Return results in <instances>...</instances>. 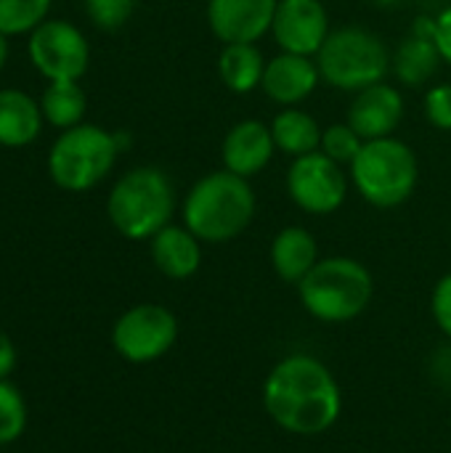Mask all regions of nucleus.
Returning <instances> with one entry per match:
<instances>
[{
  "mask_svg": "<svg viewBox=\"0 0 451 453\" xmlns=\"http://www.w3.org/2000/svg\"><path fill=\"white\" fill-rule=\"evenodd\" d=\"M362 146H364V138L348 122H335V125L324 127L319 151L327 154L330 159H335L338 165H348L351 167V162L359 157Z\"/></svg>",
  "mask_w": 451,
  "mask_h": 453,
  "instance_id": "393cba45",
  "label": "nucleus"
},
{
  "mask_svg": "<svg viewBox=\"0 0 451 453\" xmlns=\"http://www.w3.org/2000/svg\"><path fill=\"white\" fill-rule=\"evenodd\" d=\"M152 263L173 281L191 279L202 265V242L186 226H165L152 236Z\"/></svg>",
  "mask_w": 451,
  "mask_h": 453,
  "instance_id": "f3484780",
  "label": "nucleus"
},
{
  "mask_svg": "<svg viewBox=\"0 0 451 453\" xmlns=\"http://www.w3.org/2000/svg\"><path fill=\"white\" fill-rule=\"evenodd\" d=\"M377 5H383V8H393V5H399L401 0H375Z\"/></svg>",
  "mask_w": 451,
  "mask_h": 453,
  "instance_id": "2f4dec72",
  "label": "nucleus"
},
{
  "mask_svg": "<svg viewBox=\"0 0 451 453\" xmlns=\"http://www.w3.org/2000/svg\"><path fill=\"white\" fill-rule=\"evenodd\" d=\"M287 194L308 215H332L346 204L348 178L343 165L322 151L292 159L287 170Z\"/></svg>",
  "mask_w": 451,
  "mask_h": 453,
  "instance_id": "9d476101",
  "label": "nucleus"
},
{
  "mask_svg": "<svg viewBox=\"0 0 451 453\" xmlns=\"http://www.w3.org/2000/svg\"><path fill=\"white\" fill-rule=\"evenodd\" d=\"M425 117L433 127L451 130V82L433 85L425 93Z\"/></svg>",
  "mask_w": 451,
  "mask_h": 453,
  "instance_id": "bb28decb",
  "label": "nucleus"
},
{
  "mask_svg": "<svg viewBox=\"0 0 451 453\" xmlns=\"http://www.w3.org/2000/svg\"><path fill=\"white\" fill-rule=\"evenodd\" d=\"M314 58L327 85L346 93H359L388 77L393 56L377 32L348 24L332 29Z\"/></svg>",
  "mask_w": 451,
  "mask_h": 453,
  "instance_id": "423d86ee",
  "label": "nucleus"
},
{
  "mask_svg": "<svg viewBox=\"0 0 451 453\" xmlns=\"http://www.w3.org/2000/svg\"><path fill=\"white\" fill-rule=\"evenodd\" d=\"M431 311H433L436 326H439L447 337H451V273L441 276L439 284L433 287Z\"/></svg>",
  "mask_w": 451,
  "mask_h": 453,
  "instance_id": "cd10ccee",
  "label": "nucleus"
},
{
  "mask_svg": "<svg viewBox=\"0 0 451 453\" xmlns=\"http://www.w3.org/2000/svg\"><path fill=\"white\" fill-rule=\"evenodd\" d=\"M330 32V16L322 0H279L271 35L284 53L316 56Z\"/></svg>",
  "mask_w": 451,
  "mask_h": 453,
  "instance_id": "9b49d317",
  "label": "nucleus"
},
{
  "mask_svg": "<svg viewBox=\"0 0 451 453\" xmlns=\"http://www.w3.org/2000/svg\"><path fill=\"white\" fill-rule=\"evenodd\" d=\"M348 173L364 202L380 210H393L412 199L420 180V162L407 141L388 135L364 141Z\"/></svg>",
  "mask_w": 451,
  "mask_h": 453,
  "instance_id": "39448f33",
  "label": "nucleus"
},
{
  "mask_svg": "<svg viewBox=\"0 0 451 453\" xmlns=\"http://www.w3.org/2000/svg\"><path fill=\"white\" fill-rule=\"evenodd\" d=\"M319 80H322V72L314 56H298V53L282 50L271 61H266L260 88L274 104L298 106L316 90Z\"/></svg>",
  "mask_w": 451,
  "mask_h": 453,
  "instance_id": "dca6fc26",
  "label": "nucleus"
},
{
  "mask_svg": "<svg viewBox=\"0 0 451 453\" xmlns=\"http://www.w3.org/2000/svg\"><path fill=\"white\" fill-rule=\"evenodd\" d=\"M43 119L56 130H69L82 122L88 111V96L80 88V80H56L48 82L40 96Z\"/></svg>",
  "mask_w": 451,
  "mask_h": 453,
  "instance_id": "4be33fe9",
  "label": "nucleus"
},
{
  "mask_svg": "<svg viewBox=\"0 0 451 453\" xmlns=\"http://www.w3.org/2000/svg\"><path fill=\"white\" fill-rule=\"evenodd\" d=\"M178 319L170 308L141 303L128 308L112 326V345L128 364H152L173 350Z\"/></svg>",
  "mask_w": 451,
  "mask_h": 453,
  "instance_id": "6e6552de",
  "label": "nucleus"
},
{
  "mask_svg": "<svg viewBox=\"0 0 451 453\" xmlns=\"http://www.w3.org/2000/svg\"><path fill=\"white\" fill-rule=\"evenodd\" d=\"M27 56L48 82L80 80L90 64V45L72 21L45 19L35 32H29Z\"/></svg>",
  "mask_w": 451,
  "mask_h": 453,
  "instance_id": "1a4fd4ad",
  "label": "nucleus"
},
{
  "mask_svg": "<svg viewBox=\"0 0 451 453\" xmlns=\"http://www.w3.org/2000/svg\"><path fill=\"white\" fill-rule=\"evenodd\" d=\"M43 109L29 93L16 88H0V146L24 149L43 130Z\"/></svg>",
  "mask_w": 451,
  "mask_h": 453,
  "instance_id": "6ab92c4d",
  "label": "nucleus"
},
{
  "mask_svg": "<svg viewBox=\"0 0 451 453\" xmlns=\"http://www.w3.org/2000/svg\"><path fill=\"white\" fill-rule=\"evenodd\" d=\"M268 257H271L274 273L287 284H300L314 271V265L322 260L314 234L306 231L303 226L282 228L271 242Z\"/></svg>",
  "mask_w": 451,
  "mask_h": 453,
  "instance_id": "a211bd4d",
  "label": "nucleus"
},
{
  "mask_svg": "<svg viewBox=\"0 0 451 453\" xmlns=\"http://www.w3.org/2000/svg\"><path fill=\"white\" fill-rule=\"evenodd\" d=\"M51 13V0H0V32L8 37L35 32Z\"/></svg>",
  "mask_w": 451,
  "mask_h": 453,
  "instance_id": "5701e85b",
  "label": "nucleus"
},
{
  "mask_svg": "<svg viewBox=\"0 0 451 453\" xmlns=\"http://www.w3.org/2000/svg\"><path fill=\"white\" fill-rule=\"evenodd\" d=\"M136 11V0H85L88 19L106 32L120 29Z\"/></svg>",
  "mask_w": 451,
  "mask_h": 453,
  "instance_id": "a878e982",
  "label": "nucleus"
},
{
  "mask_svg": "<svg viewBox=\"0 0 451 453\" xmlns=\"http://www.w3.org/2000/svg\"><path fill=\"white\" fill-rule=\"evenodd\" d=\"M436 45H439L444 61L451 66V5H447L436 16Z\"/></svg>",
  "mask_w": 451,
  "mask_h": 453,
  "instance_id": "c85d7f7f",
  "label": "nucleus"
},
{
  "mask_svg": "<svg viewBox=\"0 0 451 453\" xmlns=\"http://www.w3.org/2000/svg\"><path fill=\"white\" fill-rule=\"evenodd\" d=\"M401 119H404V96L396 85H388L383 80L354 96L346 122L364 141H375V138L393 135Z\"/></svg>",
  "mask_w": 451,
  "mask_h": 453,
  "instance_id": "ddd939ff",
  "label": "nucleus"
},
{
  "mask_svg": "<svg viewBox=\"0 0 451 453\" xmlns=\"http://www.w3.org/2000/svg\"><path fill=\"white\" fill-rule=\"evenodd\" d=\"M263 72H266V58L255 42L223 45V50L218 56V74H221V82L231 93H237V96L253 93L255 88H260Z\"/></svg>",
  "mask_w": 451,
  "mask_h": 453,
  "instance_id": "aec40b11",
  "label": "nucleus"
},
{
  "mask_svg": "<svg viewBox=\"0 0 451 453\" xmlns=\"http://www.w3.org/2000/svg\"><path fill=\"white\" fill-rule=\"evenodd\" d=\"M274 151H276V143L271 135V125L260 119H242L229 127L223 146H221V159L229 173L250 180L253 175L268 167V162L274 159Z\"/></svg>",
  "mask_w": 451,
  "mask_h": 453,
  "instance_id": "2eb2a0df",
  "label": "nucleus"
},
{
  "mask_svg": "<svg viewBox=\"0 0 451 453\" xmlns=\"http://www.w3.org/2000/svg\"><path fill=\"white\" fill-rule=\"evenodd\" d=\"M175 212V191L165 170L144 165L133 167L112 186L106 215L114 231L130 242H152Z\"/></svg>",
  "mask_w": 451,
  "mask_h": 453,
  "instance_id": "7ed1b4c3",
  "label": "nucleus"
},
{
  "mask_svg": "<svg viewBox=\"0 0 451 453\" xmlns=\"http://www.w3.org/2000/svg\"><path fill=\"white\" fill-rule=\"evenodd\" d=\"M24 427H27V403L13 382L0 380V446L19 441Z\"/></svg>",
  "mask_w": 451,
  "mask_h": 453,
  "instance_id": "b1692460",
  "label": "nucleus"
},
{
  "mask_svg": "<svg viewBox=\"0 0 451 453\" xmlns=\"http://www.w3.org/2000/svg\"><path fill=\"white\" fill-rule=\"evenodd\" d=\"M13 366H16V345L5 332H0V380H8Z\"/></svg>",
  "mask_w": 451,
  "mask_h": 453,
  "instance_id": "c756f323",
  "label": "nucleus"
},
{
  "mask_svg": "<svg viewBox=\"0 0 451 453\" xmlns=\"http://www.w3.org/2000/svg\"><path fill=\"white\" fill-rule=\"evenodd\" d=\"M322 133L324 130L319 127V122L298 106H284L271 119V135H274L276 151H282L292 159L319 151Z\"/></svg>",
  "mask_w": 451,
  "mask_h": 453,
  "instance_id": "412c9836",
  "label": "nucleus"
},
{
  "mask_svg": "<svg viewBox=\"0 0 451 453\" xmlns=\"http://www.w3.org/2000/svg\"><path fill=\"white\" fill-rule=\"evenodd\" d=\"M120 151L117 133L80 122L69 130H61L53 141L48 151V175L61 191L85 194L112 173Z\"/></svg>",
  "mask_w": 451,
  "mask_h": 453,
  "instance_id": "0eeeda50",
  "label": "nucleus"
},
{
  "mask_svg": "<svg viewBox=\"0 0 451 453\" xmlns=\"http://www.w3.org/2000/svg\"><path fill=\"white\" fill-rule=\"evenodd\" d=\"M8 53H11L8 35H3V32H0V72H3V66H5V61H8Z\"/></svg>",
  "mask_w": 451,
  "mask_h": 453,
  "instance_id": "7c9ffc66",
  "label": "nucleus"
},
{
  "mask_svg": "<svg viewBox=\"0 0 451 453\" xmlns=\"http://www.w3.org/2000/svg\"><path fill=\"white\" fill-rule=\"evenodd\" d=\"M303 308L322 324H348L359 319L375 295L372 273L354 257H322L298 284Z\"/></svg>",
  "mask_w": 451,
  "mask_h": 453,
  "instance_id": "20e7f679",
  "label": "nucleus"
},
{
  "mask_svg": "<svg viewBox=\"0 0 451 453\" xmlns=\"http://www.w3.org/2000/svg\"><path fill=\"white\" fill-rule=\"evenodd\" d=\"M279 0H207L210 32L223 42H258L271 32Z\"/></svg>",
  "mask_w": 451,
  "mask_h": 453,
  "instance_id": "f8f14e48",
  "label": "nucleus"
},
{
  "mask_svg": "<svg viewBox=\"0 0 451 453\" xmlns=\"http://www.w3.org/2000/svg\"><path fill=\"white\" fill-rule=\"evenodd\" d=\"M263 409L271 422L300 438L324 435L343 414V393L330 372L314 356L298 353L282 358L263 382Z\"/></svg>",
  "mask_w": 451,
  "mask_h": 453,
  "instance_id": "f257e3e1",
  "label": "nucleus"
},
{
  "mask_svg": "<svg viewBox=\"0 0 451 453\" xmlns=\"http://www.w3.org/2000/svg\"><path fill=\"white\" fill-rule=\"evenodd\" d=\"M444 56L436 45V16H417L412 32L399 42L391 72L407 88H423L428 80L436 77Z\"/></svg>",
  "mask_w": 451,
  "mask_h": 453,
  "instance_id": "4468645a",
  "label": "nucleus"
},
{
  "mask_svg": "<svg viewBox=\"0 0 451 453\" xmlns=\"http://www.w3.org/2000/svg\"><path fill=\"white\" fill-rule=\"evenodd\" d=\"M258 210L247 178L223 170L202 175L183 199V226L205 244H226L247 231Z\"/></svg>",
  "mask_w": 451,
  "mask_h": 453,
  "instance_id": "f03ea898",
  "label": "nucleus"
}]
</instances>
